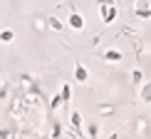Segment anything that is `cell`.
Wrapping results in <instances>:
<instances>
[{
	"mask_svg": "<svg viewBox=\"0 0 151 139\" xmlns=\"http://www.w3.org/2000/svg\"><path fill=\"white\" fill-rule=\"evenodd\" d=\"M114 17H116V8H114V5H102V20L109 25Z\"/></svg>",
	"mask_w": 151,
	"mask_h": 139,
	"instance_id": "6da1fadb",
	"label": "cell"
},
{
	"mask_svg": "<svg viewBox=\"0 0 151 139\" xmlns=\"http://www.w3.org/2000/svg\"><path fill=\"white\" fill-rule=\"evenodd\" d=\"M70 28L72 30H82V28H84V17H82L79 12H72V15H70Z\"/></svg>",
	"mask_w": 151,
	"mask_h": 139,
	"instance_id": "7a4b0ae2",
	"label": "cell"
},
{
	"mask_svg": "<svg viewBox=\"0 0 151 139\" xmlns=\"http://www.w3.org/2000/svg\"><path fill=\"white\" fill-rule=\"evenodd\" d=\"M72 127H74V129H82V117H79V112H74V114H72Z\"/></svg>",
	"mask_w": 151,
	"mask_h": 139,
	"instance_id": "8992f818",
	"label": "cell"
},
{
	"mask_svg": "<svg viewBox=\"0 0 151 139\" xmlns=\"http://www.w3.org/2000/svg\"><path fill=\"white\" fill-rule=\"evenodd\" d=\"M50 25H52L55 30H62V25H60V20H55V17H52V20H50Z\"/></svg>",
	"mask_w": 151,
	"mask_h": 139,
	"instance_id": "30bf717a",
	"label": "cell"
},
{
	"mask_svg": "<svg viewBox=\"0 0 151 139\" xmlns=\"http://www.w3.org/2000/svg\"><path fill=\"white\" fill-rule=\"evenodd\" d=\"M136 15H141V17H149V15H151V12H149L146 8H141V10H136Z\"/></svg>",
	"mask_w": 151,
	"mask_h": 139,
	"instance_id": "9c48e42d",
	"label": "cell"
},
{
	"mask_svg": "<svg viewBox=\"0 0 151 139\" xmlns=\"http://www.w3.org/2000/svg\"><path fill=\"white\" fill-rule=\"evenodd\" d=\"M62 102L70 104V85H62Z\"/></svg>",
	"mask_w": 151,
	"mask_h": 139,
	"instance_id": "52a82bcc",
	"label": "cell"
},
{
	"mask_svg": "<svg viewBox=\"0 0 151 139\" xmlns=\"http://www.w3.org/2000/svg\"><path fill=\"white\" fill-rule=\"evenodd\" d=\"M141 97H144V99H151V85L144 87V94H141Z\"/></svg>",
	"mask_w": 151,
	"mask_h": 139,
	"instance_id": "ba28073f",
	"label": "cell"
},
{
	"mask_svg": "<svg viewBox=\"0 0 151 139\" xmlns=\"http://www.w3.org/2000/svg\"><path fill=\"white\" fill-rule=\"evenodd\" d=\"M74 77H77V82H84V80H87V67H84V65H77Z\"/></svg>",
	"mask_w": 151,
	"mask_h": 139,
	"instance_id": "3957f363",
	"label": "cell"
},
{
	"mask_svg": "<svg viewBox=\"0 0 151 139\" xmlns=\"http://www.w3.org/2000/svg\"><path fill=\"white\" fill-rule=\"evenodd\" d=\"M60 102H62V97H55V99H52V109H57Z\"/></svg>",
	"mask_w": 151,
	"mask_h": 139,
	"instance_id": "8fae6325",
	"label": "cell"
},
{
	"mask_svg": "<svg viewBox=\"0 0 151 139\" xmlns=\"http://www.w3.org/2000/svg\"><path fill=\"white\" fill-rule=\"evenodd\" d=\"M12 37H15V33H12V30H3V33H0V40H3V42H10Z\"/></svg>",
	"mask_w": 151,
	"mask_h": 139,
	"instance_id": "5b68a950",
	"label": "cell"
},
{
	"mask_svg": "<svg viewBox=\"0 0 151 139\" xmlns=\"http://www.w3.org/2000/svg\"><path fill=\"white\" fill-rule=\"evenodd\" d=\"M104 60L116 62V60H122V52H116V50H111V52H104Z\"/></svg>",
	"mask_w": 151,
	"mask_h": 139,
	"instance_id": "277c9868",
	"label": "cell"
}]
</instances>
